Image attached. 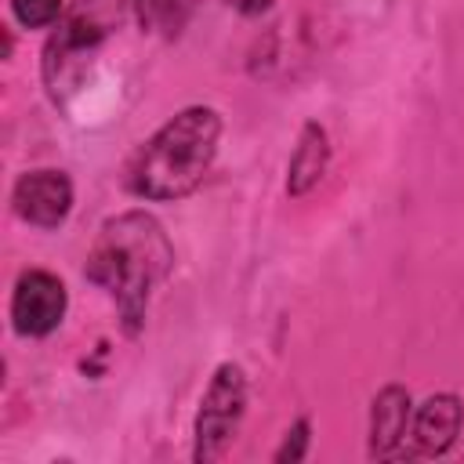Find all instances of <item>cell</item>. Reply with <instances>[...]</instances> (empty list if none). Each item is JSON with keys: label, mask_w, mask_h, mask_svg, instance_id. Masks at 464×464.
<instances>
[{"label": "cell", "mask_w": 464, "mask_h": 464, "mask_svg": "<svg viewBox=\"0 0 464 464\" xmlns=\"http://www.w3.org/2000/svg\"><path fill=\"white\" fill-rule=\"evenodd\" d=\"M170 265L174 246L163 225L145 210H127L102 225L87 257V279L112 294L127 334H134L145 319L152 286L170 272Z\"/></svg>", "instance_id": "cell-1"}, {"label": "cell", "mask_w": 464, "mask_h": 464, "mask_svg": "<svg viewBox=\"0 0 464 464\" xmlns=\"http://www.w3.org/2000/svg\"><path fill=\"white\" fill-rule=\"evenodd\" d=\"M221 116L210 105H188L170 116L130 163L127 185L141 199H181L199 188L214 163Z\"/></svg>", "instance_id": "cell-2"}, {"label": "cell", "mask_w": 464, "mask_h": 464, "mask_svg": "<svg viewBox=\"0 0 464 464\" xmlns=\"http://www.w3.org/2000/svg\"><path fill=\"white\" fill-rule=\"evenodd\" d=\"M120 18H123V0H76L69 7L65 22L44 47V80L54 98H58V87L72 80L69 72L80 62V54L98 47L120 25Z\"/></svg>", "instance_id": "cell-3"}, {"label": "cell", "mask_w": 464, "mask_h": 464, "mask_svg": "<svg viewBox=\"0 0 464 464\" xmlns=\"http://www.w3.org/2000/svg\"><path fill=\"white\" fill-rule=\"evenodd\" d=\"M243 410H246V377L236 362H221L214 370V377L203 392L199 413H196V450H192V457L199 464L218 460L228 450V442L239 431Z\"/></svg>", "instance_id": "cell-4"}, {"label": "cell", "mask_w": 464, "mask_h": 464, "mask_svg": "<svg viewBox=\"0 0 464 464\" xmlns=\"http://www.w3.org/2000/svg\"><path fill=\"white\" fill-rule=\"evenodd\" d=\"M65 283L44 268L22 272L11 294V323L22 337H47L65 319Z\"/></svg>", "instance_id": "cell-5"}, {"label": "cell", "mask_w": 464, "mask_h": 464, "mask_svg": "<svg viewBox=\"0 0 464 464\" xmlns=\"http://www.w3.org/2000/svg\"><path fill=\"white\" fill-rule=\"evenodd\" d=\"M14 210L36 228H58L72 210V181L65 170H29L14 181Z\"/></svg>", "instance_id": "cell-6"}, {"label": "cell", "mask_w": 464, "mask_h": 464, "mask_svg": "<svg viewBox=\"0 0 464 464\" xmlns=\"http://www.w3.org/2000/svg\"><path fill=\"white\" fill-rule=\"evenodd\" d=\"M460 420H464V406L457 395L439 392L431 399H424V406L413 417V442L420 453H446L457 435H460Z\"/></svg>", "instance_id": "cell-7"}, {"label": "cell", "mask_w": 464, "mask_h": 464, "mask_svg": "<svg viewBox=\"0 0 464 464\" xmlns=\"http://www.w3.org/2000/svg\"><path fill=\"white\" fill-rule=\"evenodd\" d=\"M406 420H410V392L402 384L381 388L370 406V453L373 457L392 453L406 435Z\"/></svg>", "instance_id": "cell-8"}, {"label": "cell", "mask_w": 464, "mask_h": 464, "mask_svg": "<svg viewBox=\"0 0 464 464\" xmlns=\"http://www.w3.org/2000/svg\"><path fill=\"white\" fill-rule=\"evenodd\" d=\"M330 163V145H326V130L308 120L297 134V145H294V156H290V167H286V192L290 196H304L326 170Z\"/></svg>", "instance_id": "cell-9"}, {"label": "cell", "mask_w": 464, "mask_h": 464, "mask_svg": "<svg viewBox=\"0 0 464 464\" xmlns=\"http://www.w3.org/2000/svg\"><path fill=\"white\" fill-rule=\"evenodd\" d=\"M134 4H138L141 25L152 33H167V36L181 29L185 11H188V0H134Z\"/></svg>", "instance_id": "cell-10"}, {"label": "cell", "mask_w": 464, "mask_h": 464, "mask_svg": "<svg viewBox=\"0 0 464 464\" xmlns=\"http://www.w3.org/2000/svg\"><path fill=\"white\" fill-rule=\"evenodd\" d=\"M11 11L25 29H44L62 14V0H11Z\"/></svg>", "instance_id": "cell-11"}, {"label": "cell", "mask_w": 464, "mask_h": 464, "mask_svg": "<svg viewBox=\"0 0 464 464\" xmlns=\"http://www.w3.org/2000/svg\"><path fill=\"white\" fill-rule=\"evenodd\" d=\"M308 431H312V428H308V420H304V417H301V420H294V428L286 431V439H283V446L276 450V457H272V460H279V464H286V460H290V464H294V460H301V457H304V450H308Z\"/></svg>", "instance_id": "cell-12"}, {"label": "cell", "mask_w": 464, "mask_h": 464, "mask_svg": "<svg viewBox=\"0 0 464 464\" xmlns=\"http://www.w3.org/2000/svg\"><path fill=\"white\" fill-rule=\"evenodd\" d=\"M225 4L236 7V11H243V14H261V11L272 7V0H225Z\"/></svg>", "instance_id": "cell-13"}]
</instances>
